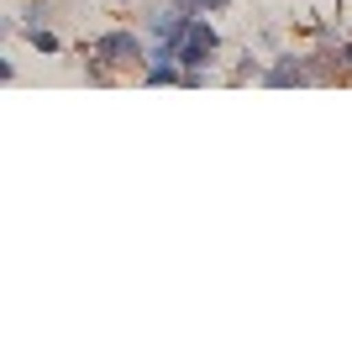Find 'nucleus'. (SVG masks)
I'll return each instance as SVG.
<instances>
[{"label": "nucleus", "instance_id": "f257e3e1", "mask_svg": "<svg viewBox=\"0 0 352 352\" xmlns=\"http://www.w3.org/2000/svg\"><path fill=\"white\" fill-rule=\"evenodd\" d=\"M142 63H147L142 32L116 27V32H100V37L89 43V69H85V79H89V85H111V79H116V74H126V69L142 74Z\"/></svg>", "mask_w": 352, "mask_h": 352}, {"label": "nucleus", "instance_id": "f03ea898", "mask_svg": "<svg viewBox=\"0 0 352 352\" xmlns=\"http://www.w3.org/2000/svg\"><path fill=\"white\" fill-rule=\"evenodd\" d=\"M216 53H221V32L210 27L206 16H190V27H184V37L174 47V63L179 69H210Z\"/></svg>", "mask_w": 352, "mask_h": 352}, {"label": "nucleus", "instance_id": "7ed1b4c3", "mask_svg": "<svg viewBox=\"0 0 352 352\" xmlns=\"http://www.w3.org/2000/svg\"><path fill=\"white\" fill-rule=\"evenodd\" d=\"M268 89H289V85H310V74H305V58L300 53H279V58L268 63L263 74H258Z\"/></svg>", "mask_w": 352, "mask_h": 352}, {"label": "nucleus", "instance_id": "20e7f679", "mask_svg": "<svg viewBox=\"0 0 352 352\" xmlns=\"http://www.w3.org/2000/svg\"><path fill=\"white\" fill-rule=\"evenodd\" d=\"M184 27H190V16L174 11V6H168V11H153V16H147V37H153V43H168V47H179Z\"/></svg>", "mask_w": 352, "mask_h": 352}, {"label": "nucleus", "instance_id": "39448f33", "mask_svg": "<svg viewBox=\"0 0 352 352\" xmlns=\"http://www.w3.org/2000/svg\"><path fill=\"white\" fill-rule=\"evenodd\" d=\"M21 37H27V43L37 47V53H47V58H53V53H63L58 32H47V27H21Z\"/></svg>", "mask_w": 352, "mask_h": 352}, {"label": "nucleus", "instance_id": "423d86ee", "mask_svg": "<svg viewBox=\"0 0 352 352\" xmlns=\"http://www.w3.org/2000/svg\"><path fill=\"white\" fill-rule=\"evenodd\" d=\"M47 21H53V6H47V0H32L27 11L16 16V27H47Z\"/></svg>", "mask_w": 352, "mask_h": 352}, {"label": "nucleus", "instance_id": "0eeeda50", "mask_svg": "<svg viewBox=\"0 0 352 352\" xmlns=\"http://www.w3.org/2000/svg\"><path fill=\"white\" fill-rule=\"evenodd\" d=\"M258 74H263V63H258V58L248 53V58H242V63L232 69V85H248V79H258Z\"/></svg>", "mask_w": 352, "mask_h": 352}, {"label": "nucleus", "instance_id": "6e6552de", "mask_svg": "<svg viewBox=\"0 0 352 352\" xmlns=\"http://www.w3.org/2000/svg\"><path fill=\"white\" fill-rule=\"evenodd\" d=\"M168 6H174V11H184V16H206V6H200V0H168Z\"/></svg>", "mask_w": 352, "mask_h": 352}, {"label": "nucleus", "instance_id": "1a4fd4ad", "mask_svg": "<svg viewBox=\"0 0 352 352\" xmlns=\"http://www.w3.org/2000/svg\"><path fill=\"white\" fill-rule=\"evenodd\" d=\"M6 79H16V63L6 58V53H0V85H6Z\"/></svg>", "mask_w": 352, "mask_h": 352}, {"label": "nucleus", "instance_id": "9d476101", "mask_svg": "<svg viewBox=\"0 0 352 352\" xmlns=\"http://www.w3.org/2000/svg\"><path fill=\"white\" fill-rule=\"evenodd\" d=\"M200 6H206V16H221L226 6H232V0H200Z\"/></svg>", "mask_w": 352, "mask_h": 352}, {"label": "nucleus", "instance_id": "9b49d317", "mask_svg": "<svg viewBox=\"0 0 352 352\" xmlns=\"http://www.w3.org/2000/svg\"><path fill=\"white\" fill-rule=\"evenodd\" d=\"M11 32H16V16H0V43H6Z\"/></svg>", "mask_w": 352, "mask_h": 352}, {"label": "nucleus", "instance_id": "f8f14e48", "mask_svg": "<svg viewBox=\"0 0 352 352\" xmlns=\"http://www.w3.org/2000/svg\"><path fill=\"white\" fill-rule=\"evenodd\" d=\"M342 69H352V37L342 43Z\"/></svg>", "mask_w": 352, "mask_h": 352}, {"label": "nucleus", "instance_id": "ddd939ff", "mask_svg": "<svg viewBox=\"0 0 352 352\" xmlns=\"http://www.w3.org/2000/svg\"><path fill=\"white\" fill-rule=\"evenodd\" d=\"M116 6H126V0H116Z\"/></svg>", "mask_w": 352, "mask_h": 352}]
</instances>
